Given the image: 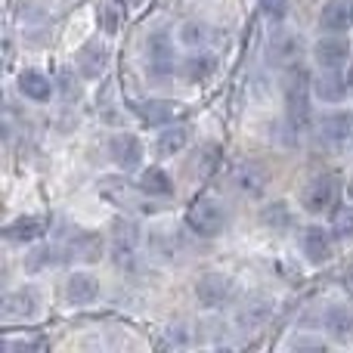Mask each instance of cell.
<instances>
[{
	"instance_id": "1",
	"label": "cell",
	"mask_w": 353,
	"mask_h": 353,
	"mask_svg": "<svg viewBox=\"0 0 353 353\" xmlns=\"http://www.w3.org/2000/svg\"><path fill=\"white\" fill-rule=\"evenodd\" d=\"M310 93H313L310 74H307L301 65L288 68V78H285V109H288V121H292V128H298V130H304L307 128V118H310Z\"/></svg>"
},
{
	"instance_id": "2",
	"label": "cell",
	"mask_w": 353,
	"mask_h": 353,
	"mask_svg": "<svg viewBox=\"0 0 353 353\" xmlns=\"http://www.w3.org/2000/svg\"><path fill=\"white\" fill-rule=\"evenodd\" d=\"M186 223H189V230H192L195 236L214 239V236H220V232H223L226 223H230V214H226V208L220 205L217 199L201 195V199H195L192 205H189Z\"/></svg>"
},
{
	"instance_id": "3",
	"label": "cell",
	"mask_w": 353,
	"mask_h": 353,
	"mask_svg": "<svg viewBox=\"0 0 353 353\" xmlns=\"http://www.w3.org/2000/svg\"><path fill=\"white\" fill-rule=\"evenodd\" d=\"M301 56H304V41H301L298 31L288 28H276L267 41V62L276 68H294L301 65Z\"/></svg>"
},
{
	"instance_id": "4",
	"label": "cell",
	"mask_w": 353,
	"mask_h": 353,
	"mask_svg": "<svg viewBox=\"0 0 353 353\" xmlns=\"http://www.w3.org/2000/svg\"><path fill=\"white\" fill-rule=\"evenodd\" d=\"M232 298H236V282L226 273H208V276H201L199 285H195V301H199V307H205V310H217V307L230 304Z\"/></svg>"
},
{
	"instance_id": "5",
	"label": "cell",
	"mask_w": 353,
	"mask_h": 353,
	"mask_svg": "<svg viewBox=\"0 0 353 353\" xmlns=\"http://www.w3.org/2000/svg\"><path fill=\"white\" fill-rule=\"evenodd\" d=\"M335 199H338V183H335V176H329V174L313 176V180L304 186V192H301V205H304L307 214L332 211V208H335Z\"/></svg>"
},
{
	"instance_id": "6",
	"label": "cell",
	"mask_w": 353,
	"mask_h": 353,
	"mask_svg": "<svg viewBox=\"0 0 353 353\" xmlns=\"http://www.w3.org/2000/svg\"><path fill=\"white\" fill-rule=\"evenodd\" d=\"M137 245H140V232H137V226L128 223V220H118V223L112 226V254H115L118 267H134Z\"/></svg>"
},
{
	"instance_id": "7",
	"label": "cell",
	"mask_w": 353,
	"mask_h": 353,
	"mask_svg": "<svg viewBox=\"0 0 353 353\" xmlns=\"http://www.w3.org/2000/svg\"><path fill=\"white\" fill-rule=\"evenodd\" d=\"M41 298L31 288H19V292H10L3 298V319L6 323H25V319H34L37 310H41Z\"/></svg>"
},
{
	"instance_id": "8",
	"label": "cell",
	"mask_w": 353,
	"mask_h": 353,
	"mask_svg": "<svg viewBox=\"0 0 353 353\" xmlns=\"http://www.w3.org/2000/svg\"><path fill=\"white\" fill-rule=\"evenodd\" d=\"M313 59H316L319 68H341L344 62L350 59V43L332 31L329 37H319L316 41V47H313Z\"/></svg>"
},
{
	"instance_id": "9",
	"label": "cell",
	"mask_w": 353,
	"mask_h": 353,
	"mask_svg": "<svg viewBox=\"0 0 353 353\" xmlns=\"http://www.w3.org/2000/svg\"><path fill=\"white\" fill-rule=\"evenodd\" d=\"M109 155L121 171H134L143 161V143L134 134H115L109 140Z\"/></svg>"
},
{
	"instance_id": "10",
	"label": "cell",
	"mask_w": 353,
	"mask_h": 353,
	"mask_svg": "<svg viewBox=\"0 0 353 353\" xmlns=\"http://www.w3.org/2000/svg\"><path fill=\"white\" fill-rule=\"evenodd\" d=\"M74 59H78V68L87 81H97V78H103L105 68H109V47L99 41H90L78 50Z\"/></svg>"
},
{
	"instance_id": "11",
	"label": "cell",
	"mask_w": 353,
	"mask_h": 353,
	"mask_svg": "<svg viewBox=\"0 0 353 353\" xmlns=\"http://www.w3.org/2000/svg\"><path fill=\"white\" fill-rule=\"evenodd\" d=\"M146 62H149V72L155 74H171L176 68V59H174V43L168 34H152L146 43Z\"/></svg>"
},
{
	"instance_id": "12",
	"label": "cell",
	"mask_w": 353,
	"mask_h": 353,
	"mask_svg": "<svg viewBox=\"0 0 353 353\" xmlns=\"http://www.w3.org/2000/svg\"><path fill=\"white\" fill-rule=\"evenodd\" d=\"M99 192H103L105 199H109L112 205H118V208H134V205H140V195H146L140 189V183L134 186V183L121 180V176H103Z\"/></svg>"
},
{
	"instance_id": "13",
	"label": "cell",
	"mask_w": 353,
	"mask_h": 353,
	"mask_svg": "<svg viewBox=\"0 0 353 353\" xmlns=\"http://www.w3.org/2000/svg\"><path fill=\"white\" fill-rule=\"evenodd\" d=\"M319 137L332 146H344L353 137V118L347 112H329V115L319 118Z\"/></svg>"
},
{
	"instance_id": "14",
	"label": "cell",
	"mask_w": 353,
	"mask_h": 353,
	"mask_svg": "<svg viewBox=\"0 0 353 353\" xmlns=\"http://www.w3.org/2000/svg\"><path fill=\"white\" fill-rule=\"evenodd\" d=\"M313 93L323 103H341L347 97V78L341 74V68H323V74L313 81Z\"/></svg>"
},
{
	"instance_id": "15",
	"label": "cell",
	"mask_w": 353,
	"mask_h": 353,
	"mask_svg": "<svg viewBox=\"0 0 353 353\" xmlns=\"http://www.w3.org/2000/svg\"><path fill=\"white\" fill-rule=\"evenodd\" d=\"M332 232L323 230V226H310V230H304V254L310 263H325L332 261V254H335V245H332Z\"/></svg>"
},
{
	"instance_id": "16",
	"label": "cell",
	"mask_w": 353,
	"mask_h": 353,
	"mask_svg": "<svg viewBox=\"0 0 353 353\" xmlns=\"http://www.w3.org/2000/svg\"><path fill=\"white\" fill-rule=\"evenodd\" d=\"M99 298V282L93 279L90 273H72L65 279V301L74 307L93 304Z\"/></svg>"
},
{
	"instance_id": "17",
	"label": "cell",
	"mask_w": 353,
	"mask_h": 353,
	"mask_svg": "<svg viewBox=\"0 0 353 353\" xmlns=\"http://www.w3.org/2000/svg\"><path fill=\"white\" fill-rule=\"evenodd\" d=\"M323 325L332 341L350 344L353 341V307H329L323 316Z\"/></svg>"
},
{
	"instance_id": "18",
	"label": "cell",
	"mask_w": 353,
	"mask_h": 353,
	"mask_svg": "<svg viewBox=\"0 0 353 353\" xmlns=\"http://www.w3.org/2000/svg\"><path fill=\"white\" fill-rule=\"evenodd\" d=\"M353 22V3L350 0H325L323 12H319V28L325 31H347Z\"/></svg>"
},
{
	"instance_id": "19",
	"label": "cell",
	"mask_w": 353,
	"mask_h": 353,
	"mask_svg": "<svg viewBox=\"0 0 353 353\" xmlns=\"http://www.w3.org/2000/svg\"><path fill=\"white\" fill-rule=\"evenodd\" d=\"M130 109L146 124H168L176 115V103H168V99H137L130 103Z\"/></svg>"
},
{
	"instance_id": "20",
	"label": "cell",
	"mask_w": 353,
	"mask_h": 353,
	"mask_svg": "<svg viewBox=\"0 0 353 353\" xmlns=\"http://www.w3.org/2000/svg\"><path fill=\"white\" fill-rule=\"evenodd\" d=\"M68 251H72L78 261H99L103 257V239L97 232H87V230H74V236L68 239Z\"/></svg>"
},
{
	"instance_id": "21",
	"label": "cell",
	"mask_w": 353,
	"mask_h": 353,
	"mask_svg": "<svg viewBox=\"0 0 353 353\" xmlns=\"http://www.w3.org/2000/svg\"><path fill=\"white\" fill-rule=\"evenodd\" d=\"M19 93L28 97V99H34V103H47L50 93H53V81H50L47 74L28 68V72L19 74Z\"/></svg>"
},
{
	"instance_id": "22",
	"label": "cell",
	"mask_w": 353,
	"mask_h": 353,
	"mask_svg": "<svg viewBox=\"0 0 353 353\" xmlns=\"http://www.w3.org/2000/svg\"><path fill=\"white\" fill-rule=\"evenodd\" d=\"M186 143H189V130L183 128V124H171V128H165L159 134L155 149H159L161 159H171V155H180L183 149H186Z\"/></svg>"
},
{
	"instance_id": "23",
	"label": "cell",
	"mask_w": 353,
	"mask_h": 353,
	"mask_svg": "<svg viewBox=\"0 0 353 353\" xmlns=\"http://www.w3.org/2000/svg\"><path fill=\"white\" fill-rule=\"evenodd\" d=\"M140 189L149 199H168V195H174V180L161 168H149L140 176Z\"/></svg>"
},
{
	"instance_id": "24",
	"label": "cell",
	"mask_w": 353,
	"mask_h": 353,
	"mask_svg": "<svg viewBox=\"0 0 353 353\" xmlns=\"http://www.w3.org/2000/svg\"><path fill=\"white\" fill-rule=\"evenodd\" d=\"M43 236V220L41 217H19L6 226V239L10 242H34Z\"/></svg>"
},
{
	"instance_id": "25",
	"label": "cell",
	"mask_w": 353,
	"mask_h": 353,
	"mask_svg": "<svg viewBox=\"0 0 353 353\" xmlns=\"http://www.w3.org/2000/svg\"><path fill=\"white\" fill-rule=\"evenodd\" d=\"M236 183H239V189H242L245 195L257 199V195L267 189V174H263L257 165H242L239 168V174H236Z\"/></svg>"
},
{
	"instance_id": "26",
	"label": "cell",
	"mask_w": 353,
	"mask_h": 353,
	"mask_svg": "<svg viewBox=\"0 0 353 353\" xmlns=\"http://www.w3.org/2000/svg\"><path fill=\"white\" fill-rule=\"evenodd\" d=\"M270 316H273V307H270L267 301H254V304H248L239 313L236 323H239V329H261Z\"/></svg>"
},
{
	"instance_id": "27",
	"label": "cell",
	"mask_w": 353,
	"mask_h": 353,
	"mask_svg": "<svg viewBox=\"0 0 353 353\" xmlns=\"http://www.w3.org/2000/svg\"><path fill=\"white\" fill-rule=\"evenodd\" d=\"M183 78L186 81H205L208 74L214 72V56L211 53H201V56H186V62H183Z\"/></svg>"
},
{
	"instance_id": "28",
	"label": "cell",
	"mask_w": 353,
	"mask_h": 353,
	"mask_svg": "<svg viewBox=\"0 0 353 353\" xmlns=\"http://www.w3.org/2000/svg\"><path fill=\"white\" fill-rule=\"evenodd\" d=\"M180 41L186 43V47H205L208 41H211V28H208L205 22H186L180 28Z\"/></svg>"
},
{
	"instance_id": "29",
	"label": "cell",
	"mask_w": 353,
	"mask_h": 353,
	"mask_svg": "<svg viewBox=\"0 0 353 353\" xmlns=\"http://www.w3.org/2000/svg\"><path fill=\"white\" fill-rule=\"evenodd\" d=\"M332 236L347 242L353 239V208H338L335 217H332Z\"/></svg>"
},
{
	"instance_id": "30",
	"label": "cell",
	"mask_w": 353,
	"mask_h": 353,
	"mask_svg": "<svg viewBox=\"0 0 353 353\" xmlns=\"http://www.w3.org/2000/svg\"><path fill=\"white\" fill-rule=\"evenodd\" d=\"M261 220L267 226H273V230H285V226L292 223V211H288L285 201H276V205H270L267 211L261 214Z\"/></svg>"
},
{
	"instance_id": "31",
	"label": "cell",
	"mask_w": 353,
	"mask_h": 353,
	"mask_svg": "<svg viewBox=\"0 0 353 353\" xmlns=\"http://www.w3.org/2000/svg\"><path fill=\"white\" fill-rule=\"evenodd\" d=\"M56 263H62V254L59 248H37L34 254H28V270H47V267H56Z\"/></svg>"
},
{
	"instance_id": "32",
	"label": "cell",
	"mask_w": 353,
	"mask_h": 353,
	"mask_svg": "<svg viewBox=\"0 0 353 353\" xmlns=\"http://www.w3.org/2000/svg\"><path fill=\"white\" fill-rule=\"evenodd\" d=\"M261 12L273 22H282L288 16V0H261Z\"/></svg>"
},
{
	"instance_id": "33",
	"label": "cell",
	"mask_w": 353,
	"mask_h": 353,
	"mask_svg": "<svg viewBox=\"0 0 353 353\" xmlns=\"http://www.w3.org/2000/svg\"><path fill=\"white\" fill-rule=\"evenodd\" d=\"M43 347H47V341H41V338H28V341L10 338L6 341V353H28V350H43Z\"/></svg>"
},
{
	"instance_id": "34",
	"label": "cell",
	"mask_w": 353,
	"mask_h": 353,
	"mask_svg": "<svg viewBox=\"0 0 353 353\" xmlns=\"http://www.w3.org/2000/svg\"><path fill=\"white\" fill-rule=\"evenodd\" d=\"M189 344V329L186 325H171L165 335V341H161V347H186Z\"/></svg>"
},
{
	"instance_id": "35",
	"label": "cell",
	"mask_w": 353,
	"mask_h": 353,
	"mask_svg": "<svg viewBox=\"0 0 353 353\" xmlns=\"http://www.w3.org/2000/svg\"><path fill=\"white\" fill-rule=\"evenodd\" d=\"M344 285L353 292V267H347V273H344Z\"/></svg>"
},
{
	"instance_id": "36",
	"label": "cell",
	"mask_w": 353,
	"mask_h": 353,
	"mask_svg": "<svg viewBox=\"0 0 353 353\" xmlns=\"http://www.w3.org/2000/svg\"><path fill=\"white\" fill-rule=\"evenodd\" d=\"M347 199L353 201V176H350V180H347Z\"/></svg>"
}]
</instances>
